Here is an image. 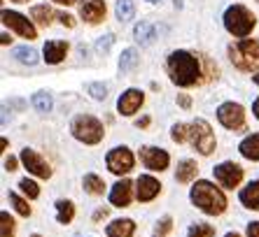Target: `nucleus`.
<instances>
[{
	"label": "nucleus",
	"instance_id": "obj_1",
	"mask_svg": "<svg viewBox=\"0 0 259 237\" xmlns=\"http://www.w3.org/2000/svg\"><path fill=\"white\" fill-rule=\"evenodd\" d=\"M166 68H168L170 82L182 86V89H187V86H194V84L201 82L199 58H196L192 51H185V49L170 51L168 61H166Z\"/></svg>",
	"mask_w": 259,
	"mask_h": 237
},
{
	"label": "nucleus",
	"instance_id": "obj_2",
	"mask_svg": "<svg viewBox=\"0 0 259 237\" xmlns=\"http://www.w3.org/2000/svg\"><path fill=\"white\" fill-rule=\"evenodd\" d=\"M189 200L208 216H220L227 209V196L208 179H199L189 191Z\"/></svg>",
	"mask_w": 259,
	"mask_h": 237
},
{
	"label": "nucleus",
	"instance_id": "obj_3",
	"mask_svg": "<svg viewBox=\"0 0 259 237\" xmlns=\"http://www.w3.org/2000/svg\"><path fill=\"white\" fill-rule=\"evenodd\" d=\"M254 26H257V19H254V14L247 7L234 3V5H229L224 10V28H227L229 35L245 40L254 30Z\"/></svg>",
	"mask_w": 259,
	"mask_h": 237
},
{
	"label": "nucleus",
	"instance_id": "obj_4",
	"mask_svg": "<svg viewBox=\"0 0 259 237\" xmlns=\"http://www.w3.org/2000/svg\"><path fill=\"white\" fill-rule=\"evenodd\" d=\"M229 56L238 70L257 72L259 70V40H241L229 47Z\"/></svg>",
	"mask_w": 259,
	"mask_h": 237
},
{
	"label": "nucleus",
	"instance_id": "obj_5",
	"mask_svg": "<svg viewBox=\"0 0 259 237\" xmlns=\"http://www.w3.org/2000/svg\"><path fill=\"white\" fill-rule=\"evenodd\" d=\"M70 133L75 135V140H79V142L98 144L103 140V133L105 131H103V124L96 116H91V114H77L70 124Z\"/></svg>",
	"mask_w": 259,
	"mask_h": 237
},
{
	"label": "nucleus",
	"instance_id": "obj_6",
	"mask_svg": "<svg viewBox=\"0 0 259 237\" xmlns=\"http://www.w3.org/2000/svg\"><path fill=\"white\" fill-rule=\"evenodd\" d=\"M187 142L203 156H210L215 151V135H212V128L208 126V121L196 118V121L187 124Z\"/></svg>",
	"mask_w": 259,
	"mask_h": 237
},
{
	"label": "nucleus",
	"instance_id": "obj_7",
	"mask_svg": "<svg viewBox=\"0 0 259 237\" xmlns=\"http://www.w3.org/2000/svg\"><path fill=\"white\" fill-rule=\"evenodd\" d=\"M217 121L229 131H241L245 126V109L238 102H224L217 107Z\"/></svg>",
	"mask_w": 259,
	"mask_h": 237
},
{
	"label": "nucleus",
	"instance_id": "obj_8",
	"mask_svg": "<svg viewBox=\"0 0 259 237\" xmlns=\"http://www.w3.org/2000/svg\"><path fill=\"white\" fill-rule=\"evenodd\" d=\"M105 165L112 174H128L136 165V158H133V151L128 147H115L105 158Z\"/></svg>",
	"mask_w": 259,
	"mask_h": 237
},
{
	"label": "nucleus",
	"instance_id": "obj_9",
	"mask_svg": "<svg viewBox=\"0 0 259 237\" xmlns=\"http://www.w3.org/2000/svg\"><path fill=\"white\" fill-rule=\"evenodd\" d=\"M0 17H3V24H5L7 28H12L14 33H19V35L26 37V40H35L37 30H35V26H33V21H28V17H24V14H19V12H10V10H3Z\"/></svg>",
	"mask_w": 259,
	"mask_h": 237
},
{
	"label": "nucleus",
	"instance_id": "obj_10",
	"mask_svg": "<svg viewBox=\"0 0 259 237\" xmlns=\"http://www.w3.org/2000/svg\"><path fill=\"white\" fill-rule=\"evenodd\" d=\"M212 172H215V179L224 189H236L243 182V167L238 163H234V160H224Z\"/></svg>",
	"mask_w": 259,
	"mask_h": 237
},
{
	"label": "nucleus",
	"instance_id": "obj_11",
	"mask_svg": "<svg viewBox=\"0 0 259 237\" xmlns=\"http://www.w3.org/2000/svg\"><path fill=\"white\" fill-rule=\"evenodd\" d=\"M140 160L143 165L152 172H161L168 167L170 163V156L166 149H159V147H140Z\"/></svg>",
	"mask_w": 259,
	"mask_h": 237
},
{
	"label": "nucleus",
	"instance_id": "obj_12",
	"mask_svg": "<svg viewBox=\"0 0 259 237\" xmlns=\"http://www.w3.org/2000/svg\"><path fill=\"white\" fill-rule=\"evenodd\" d=\"M21 163H24L26 170H28L30 174H35V177H40V179H49V177H52V167H49V163L40 154H37L35 149L26 147L24 151H21Z\"/></svg>",
	"mask_w": 259,
	"mask_h": 237
},
{
	"label": "nucleus",
	"instance_id": "obj_13",
	"mask_svg": "<svg viewBox=\"0 0 259 237\" xmlns=\"http://www.w3.org/2000/svg\"><path fill=\"white\" fill-rule=\"evenodd\" d=\"M145 102V93L138 89H126L124 93L119 95V100H117V112L121 116H133V114L138 112L140 107Z\"/></svg>",
	"mask_w": 259,
	"mask_h": 237
},
{
	"label": "nucleus",
	"instance_id": "obj_14",
	"mask_svg": "<svg viewBox=\"0 0 259 237\" xmlns=\"http://www.w3.org/2000/svg\"><path fill=\"white\" fill-rule=\"evenodd\" d=\"M77 5H79V17L91 26L101 24L105 19V12H108V7H105L103 0H79Z\"/></svg>",
	"mask_w": 259,
	"mask_h": 237
},
{
	"label": "nucleus",
	"instance_id": "obj_15",
	"mask_svg": "<svg viewBox=\"0 0 259 237\" xmlns=\"http://www.w3.org/2000/svg\"><path fill=\"white\" fill-rule=\"evenodd\" d=\"M159 191H161V184H159V179H154L152 174H140L138 182H136V198L140 202H150L159 196Z\"/></svg>",
	"mask_w": 259,
	"mask_h": 237
},
{
	"label": "nucleus",
	"instance_id": "obj_16",
	"mask_svg": "<svg viewBox=\"0 0 259 237\" xmlns=\"http://www.w3.org/2000/svg\"><path fill=\"white\" fill-rule=\"evenodd\" d=\"M133 200V182L128 179H119L112 191H110V202L115 205V207H128Z\"/></svg>",
	"mask_w": 259,
	"mask_h": 237
},
{
	"label": "nucleus",
	"instance_id": "obj_17",
	"mask_svg": "<svg viewBox=\"0 0 259 237\" xmlns=\"http://www.w3.org/2000/svg\"><path fill=\"white\" fill-rule=\"evenodd\" d=\"M68 42L66 40H47L45 42V47H42V56L45 61H47L49 66H59L61 61L66 58V53H68Z\"/></svg>",
	"mask_w": 259,
	"mask_h": 237
},
{
	"label": "nucleus",
	"instance_id": "obj_18",
	"mask_svg": "<svg viewBox=\"0 0 259 237\" xmlns=\"http://www.w3.org/2000/svg\"><path fill=\"white\" fill-rule=\"evenodd\" d=\"M105 232H108V237H133L136 223L131 219H115L105 228Z\"/></svg>",
	"mask_w": 259,
	"mask_h": 237
},
{
	"label": "nucleus",
	"instance_id": "obj_19",
	"mask_svg": "<svg viewBox=\"0 0 259 237\" xmlns=\"http://www.w3.org/2000/svg\"><path fill=\"white\" fill-rule=\"evenodd\" d=\"M196 172H199V167H196V160L185 158V160H180V163H178L175 179H178L180 184H189V182H194V179H196Z\"/></svg>",
	"mask_w": 259,
	"mask_h": 237
},
{
	"label": "nucleus",
	"instance_id": "obj_20",
	"mask_svg": "<svg viewBox=\"0 0 259 237\" xmlns=\"http://www.w3.org/2000/svg\"><path fill=\"white\" fill-rule=\"evenodd\" d=\"M238 151H241V156L247 160H259V133L247 135L245 140L238 144Z\"/></svg>",
	"mask_w": 259,
	"mask_h": 237
},
{
	"label": "nucleus",
	"instance_id": "obj_21",
	"mask_svg": "<svg viewBox=\"0 0 259 237\" xmlns=\"http://www.w3.org/2000/svg\"><path fill=\"white\" fill-rule=\"evenodd\" d=\"M241 202L247 209H259V179L241 189Z\"/></svg>",
	"mask_w": 259,
	"mask_h": 237
},
{
	"label": "nucleus",
	"instance_id": "obj_22",
	"mask_svg": "<svg viewBox=\"0 0 259 237\" xmlns=\"http://www.w3.org/2000/svg\"><path fill=\"white\" fill-rule=\"evenodd\" d=\"M154 35H157V28H154L150 21H140V24H136V28H133V37H136L140 44H150V42L154 40Z\"/></svg>",
	"mask_w": 259,
	"mask_h": 237
},
{
	"label": "nucleus",
	"instance_id": "obj_23",
	"mask_svg": "<svg viewBox=\"0 0 259 237\" xmlns=\"http://www.w3.org/2000/svg\"><path fill=\"white\" fill-rule=\"evenodd\" d=\"M72 219H75V205H72V200L56 202V221H59L61 225H68Z\"/></svg>",
	"mask_w": 259,
	"mask_h": 237
},
{
	"label": "nucleus",
	"instance_id": "obj_24",
	"mask_svg": "<svg viewBox=\"0 0 259 237\" xmlns=\"http://www.w3.org/2000/svg\"><path fill=\"white\" fill-rule=\"evenodd\" d=\"M54 17L56 14L52 12L47 5H33L30 7V19H33L35 24H40V26H49Z\"/></svg>",
	"mask_w": 259,
	"mask_h": 237
},
{
	"label": "nucleus",
	"instance_id": "obj_25",
	"mask_svg": "<svg viewBox=\"0 0 259 237\" xmlns=\"http://www.w3.org/2000/svg\"><path fill=\"white\" fill-rule=\"evenodd\" d=\"M84 191L87 193H91V196H103V191H105V182H103L98 174H94V172H89V174H84Z\"/></svg>",
	"mask_w": 259,
	"mask_h": 237
},
{
	"label": "nucleus",
	"instance_id": "obj_26",
	"mask_svg": "<svg viewBox=\"0 0 259 237\" xmlns=\"http://www.w3.org/2000/svg\"><path fill=\"white\" fill-rule=\"evenodd\" d=\"M33 107H35L40 114H49L52 107H54V98H52L47 91H37V93L33 95Z\"/></svg>",
	"mask_w": 259,
	"mask_h": 237
},
{
	"label": "nucleus",
	"instance_id": "obj_27",
	"mask_svg": "<svg viewBox=\"0 0 259 237\" xmlns=\"http://www.w3.org/2000/svg\"><path fill=\"white\" fill-rule=\"evenodd\" d=\"M115 14L121 24H124V21H131V19L136 17V5H133V0H117Z\"/></svg>",
	"mask_w": 259,
	"mask_h": 237
},
{
	"label": "nucleus",
	"instance_id": "obj_28",
	"mask_svg": "<svg viewBox=\"0 0 259 237\" xmlns=\"http://www.w3.org/2000/svg\"><path fill=\"white\" fill-rule=\"evenodd\" d=\"M138 66V51L136 49H124L119 56V72H131Z\"/></svg>",
	"mask_w": 259,
	"mask_h": 237
},
{
	"label": "nucleus",
	"instance_id": "obj_29",
	"mask_svg": "<svg viewBox=\"0 0 259 237\" xmlns=\"http://www.w3.org/2000/svg\"><path fill=\"white\" fill-rule=\"evenodd\" d=\"M14 58H17L19 63H24V66H35L37 51L33 47H19V49H14Z\"/></svg>",
	"mask_w": 259,
	"mask_h": 237
},
{
	"label": "nucleus",
	"instance_id": "obj_30",
	"mask_svg": "<svg viewBox=\"0 0 259 237\" xmlns=\"http://www.w3.org/2000/svg\"><path fill=\"white\" fill-rule=\"evenodd\" d=\"M187 237H215V228L208 223H192L187 230Z\"/></svg>",
	"mask_w": 259,
	"mask_h": 237
},
{
	"label": "nucleus",
	"instance_id": "obj_31",
	"mask_svg": "<svg viewBox=\"0 0 259 237\" xmlns=\"http://www.w3.org/2000/svg\"><path fill=\"white\" fill-rule=\"evenodd\" d=\"M19 189H21V193H24L26 198H30V200H35V198L40 196V186H37L33 179H28V177L19 182Z\"/></svg>",
	"mask_w": 259,
	"mask_h": 237
},
{
	"label": "nucleus",
	"instance_id": "obj_32",
	"mask_svg": "<svg viewBox=\"0 0 259 237\" xmlns=\"http://www.w3.org/2000/svg\"><path fill=\"white\" fill-rule=\"evenodd\" d=\"M0 237H14V219L7 212H0Z\"/></svg>",
	"mask_w": 259,
	"mask_h": 237
},
{
	"label": "nucleus",
	"instance_id": "obj_33",
	"mask_svg": "<svg viewBox=\"0 0 259 237\" xmlns=\"http://www.w3.org/2000/svg\"><path fill=\"white\" fill-rule=\"evenodd\" d=\"M87 93H89L94 100H105V98H108V86L103 82H94L87 86Z\"/></svg>",
	"mask_w": 259,
	"mask_h": 237
},
{
	"label": "nucleus",
	"instance_id": "obj_34",
	"mask_svg": "<svg viewBox=\"0 0 259 237\" xmlns=\"http://www.w3.org/2000/svg\"><path fill=\"white\" fill-rule=\"evenodd\" d=\"M10 202H12V207L17 209L21 216H30V207H28V202L24 200L21 196H17V193H10Z\"/></svg>",
	"mask_w": 259,
	"mask_h": 237
},
{
	"label": "nucleus",
	"instance_id": "obj_35",
	"mask_svg": "<svg viewBox=\"0 0 259 237\" xmlns=\"http://www.w3.org/2000/svg\"><path fill=\"white\" fill-rule=\"evenodd\" d=\"M170 137H173V142H178V144L187 142V124H175L173 128H170Z\"/></svg>",
	"mask_w": 259,
	"mask_h": 237
},
{
	"label": "nucleus",
	"instance_id": "obj_36",
	"mask_svg": "<svg viewBox=\"0 0 259 237\" xmlns=\"http://www.w3.org/2000/svg\"><path fill=\"white\" fill-rule=\"evenodd\" d=\"M112 42H115V35H110V33H108V35L98 37V42H96V49H98V51H101V53H105L110 47H112Z\"/></svg>",
	"mask_w": 259,
	"mask_h": 237
},
{
	"label": "nucleus",
	"instance_id": "obj_37",
	"mask_svg": "<svg viewBox=\"0 0 259 237\" xmlns=\"http://www.w3.org/2000/svg\"><path fill=\"white\" fill-rule=\"evenodd\" d=\"M170 228H173V219H170V216H163V219L159 221V225H157V232L159 235H166Z\"/></svg>",
	"mask_w": 259,
	"mask_h": 237
},
{
	"label": "nucleus",
	"instance_id": "obj_38",
	"mask_svg": "<svg viewBox=\"0 0 259 237\" xmlns=\"http://www.w3.org/2000/svg\"><path fill=\"white\" fill-rule=\"evenodd\" d=\"M56 17H59V21H61V24H63V26H68V28H72V26H75V19H72L70 14H66V12H59V14H56Z\"/></svg>",
	"mask_w": 259,
	"mask_h": 237
},
{
	"label": "nucleus",
	"instance_id": "obj_39",
	"mask_svg": "<svg viewBox=\"0 0 259 237\" xmlns=\"http://www.w3.org/2000/svg\"><path fill=\"white\" fill-rule=\"evenodd\" d=\"M17 165H19V160L14 158V156H7V158H5V170L7 172H14V170H17Z\"/></svg>",
	"mask_w": 259,
	"mask_h": 237
},
{
	"label": "nucleus",
	"instance_id": "obj_40",
	"mask_svg": "<svg viewBox=\"0 0 259 237\" xmlns=\"http://www.w3.org/2000/svg\"><path fill=\"white\" fill-rule=\"evenodd\" d=\"M247 237H259V221H252L247 225Z\"/></svg>",
	"mask_w": 259,
	"mask_h": 237
},
{
	"label": "nucleus",
	"instance_id": "obj_41",
	"mask_svg": "<svg viewBox=\"0 0 259 237\" xmlns=\"http://www.w3.org/2000/svg\"><path fill=\"white\" fill-rule=\"evenodd\" d=\"M178 102H180V107H185V109H187V107L192 105V100H189L187 95H178Z\"/></svg>",
	"mask_w": 259,
	"mask_h": 237
},
{
	"label": "nucleus",
	"instance_id": "obj_42",
	"mask_svg": "<svg viewBox=\"0 0 259 237\" xmlns=\"http://www.w3.org/2000/svg\"><path fill=\"white\" fill-rule=\"evenodd\" d=\"M52 3H56V5H66V7H70V5H75V3H79V0H52Z\"/></svg>",
	"mask_w": 259,
	"mask_h": 237
},
{
	"label": "nucleus",
	"instance_id": "obj_43",
	"mask_svg": "<svg viewBox=\"0 0 259 237\" xmlns=\"http://www.w3.org/2000/svg\"><path fill=\"white\" fill-rule=\"evenodd\" d=\"M105 216H108V209H98V212H96V214H94V219H96V221L105 219Z\"/></svg>",
	"mask_w": 259,
	"mask_h": 237
},
{
	"label": "nucleus",
	"instance_id": "obj_44",
	"mask_svg": "<svg viewBox=\"0 0 259 237\" xmlns=\"http://www.w3.org/2000/svg\"><path fill=\"white\" fill-rule=\"evenodd\" d=\"M136 126H138V128H147V126H150V116H145V118H140V121H136Z\"/></svg>",
	"mask_w": 259,
	"mask_h": 237
},
{
	"label": "nucleus",
	"instance_id": "obj_45",
	"mask_svg": "<svg viewBox=\"0 0 259 237\" xmlns=\"http://www.w3.org/2000/svg\"><path fill=\"white\" fill-rule=\"evenodd\" d=\"M0 42H3V44H5V47H7V44H10V42H12V37L7 35V33H3V37H0Z\"/></svg>",
	"mask_w": 259,
	"mask_h": 237
},
{
	"label": "nucleus",
	"instance_id": "obj_46",
	"mask_svg": "<svg viewBox=\"0 0 259 237\" xmlns=\"http://www.w3.org/2000/svg\"><path fill=\"white\" fill-rule=\"evenodd\" d=\"M252 112H254V116L259 118V98H257V100H254V105H252Z\"/></svg>",
	"mask_w": 259,
	"mask_h": 237
},
{
	"label": "nucleus",
	"instance_id": "obj_47",
	"mask_svg": "<svg viewBox=\"0 0 259 237\" xmlns=\"http://www.w3.org/2000/svg\"><path fill=\"white\" fill-rule=\"evenodd\" d=\"M224 237H241V235H238V232H227Z\"/></svg>",
	"mask_w": 259,
	"mask_h": 237
},
{
	"label": "nucleus",
	"instance_id": "obj_48",
	"mask_svg": "<svg viewBox=\"0 0 259 237\" xmlns=\"http://www.w3.org/2000/svg\"><path fill=\"white\" fill-rule=\"evenodd\" d=\"M252 82H254V84H257V86H259V72H257V75H254V77H252Z\"/></svg>",
	"mask_w": 259,
	"mask_h": 237
},
{
	"label": "nucleus",
	"instance_id": "obj_49",
	"mask_svg": "<svg viewBox=\"0 0 259 237\" xmlns=\"http://www.w3.org/2000/svg\"><path fill=\"white\" fill-rule=\"evenodd\" d=\"M147 3H152V5H157V3H161V0H147Z\"/></svg>",
	"mask_w": 259,
	"mask_h": 237
},
{
	"label": "nucleus",
	"instance_id": "obj_50",
	"mask_svg": "<svg viewBox=\"0 0 259 237\" xmlns=\"http://www.w3.org/2000/svg\"><path fill=\"white\" fill-rule=\"evenodd\" d=\"M10 3H28V0H10Z\"/></svg>",
	"mask_w": 259,
	"mask_h": 237
},
{
	"label": "nucleus",
	"instance_id": "obj_51",
	"mask_svg": "<svg viewBox=\"0 0 259 237\" xmlns=\"http://www.w3.org/2000/svg\"><path fill=\"white\" fill-rule=\"evenodd\" d=\"M154 237H161V235H154Z\"/></svg>",
	"mask_w": 259,
	"mask_h": 237
},
{
	"label": "nucleus",
	"instance_id": "obj_52",
	"mask_svg": "<svg viewBox=\"0 0 259 237\" xmlns=\"http://www.w3.org/2000/svg\"><path fill=\"white\" fill-rule=\"evenodd\" d=\"M257 3H259V0H257Z\"/></svg>",
	"mask_w": 259,
	"mask_h": 237
}]
</instances>
